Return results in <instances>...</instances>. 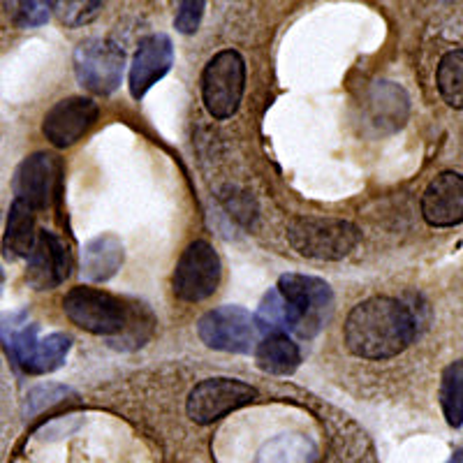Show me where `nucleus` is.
I'll return each instance as SVG.
<instances>
[{"mask_svg":"<svg viewBox=\"0 0 463 463\" xmlns=\"http://www.w3.org/2000/svg\"><path fill=\"white\" fill-rule=\"evenodd\" d=\"M412 311L392 297H371L350 311L345 320L347 350L364 359H390L403 353L415 338Z\"/></svg>","mask_w":463,"mask_h":463,"instance_id":"f257e3e1","label":"nucleus"},{"mask_svg":"<svg viewBox=\"0 0 463 463\" xmlns=\"http://www.w3.org/2000/svg\"><path fill=\"white\" fill-rule=\"evenodd\" d=\"M276 289L288 308V332L301 338L317 336L334 313L332 288L313 276L285 274Z\"/></svg>","mask_w":463,"mask_h":463,"instance_id":"f03ea898","label":"nucleus"},{"mask_svg":"<svg viewBox=\"0 0 463 463\" xmlns=\"http://www.w3.org/2000/svg\"><path fill=\"white\" fill-rule=\"evenodd\" d=\"M359 230L338 218H295L288 227V241L297 253L313 260H343L359 243Z\"/></svg>","mask_w":463,"mask_h":463,"instance_id":"7ed1b4c3","label":"nucleus"},{"mask_svg":"<svg viewBox=\"0 0 463 463\" xmlns=\"http://www.w3.org/2000/svg\"><path fill=\"white\" fill-rule=\"evenodd\" d=\"M7 329L0 326L3 341L10 350L12 359L22 366L26 373L44 375L61 369L70 353V336L65 334H49L44 338H37V325L26 322H14V317L7 316Z\"/></svg>","mask_w":463,"mask_h":463,"instance_id":"20e7f679","label":"nucleus"},{"mask_svg":"<svg viewBox=\"0 0 463 463\" xmlns=\"http://www.w3.org/2000/svg\"><path fill=\"white\" fill-rule=\"evenodd\" d=\"M63 311L80 329L98 336H116L132 322L130 308L118 297L89 285L70 289L63 299Z\"/></svg>","mask_w":463,"mask_h":463,"instance_id":"39448f33","label":"nucleus"},{"mask_svg":"<svg viewBox=\"0 0 463 463\" xmlns=\"http://www.w3.org/2000/svg\"><path fill=\"white\" fill-rule=\"evenodd\" d=\"M246 90V61L234 49L218 52L202 72V98L213 118L237 114Z\"/></svg>","mask_w":463,"mask_h":463,"instance_id":"423d86ee","label":"nucleus"},{"mask_svg":"<svg viewBox=\"0 0 463 463\" xmlns=\"http://www.w3.org/2000/svg\"><path fill=\"white\" fill-rule=\"evenodd\" d=\"M222 279V264L216 248L206 241H193L174 269L172 288L181 301L197 304L209 299Z\"/></svg>","mask_w":463,"mask_h":463,"instance_id":"0eeeda50","label":"nucleus"},{"mask_svg":"<svg viewBox=\"0 0 463 463\" xmlns=\"http://www.w3.org/2000/svg\"><path fill=\"white\" fill-rule=\"evenodd\" d=\"M126 53L118 44L90 37L74 49V72L84 89L98 95H111L123 81Z\"/></svg>","mask_w":463,"mask_h":463,"instance_id":"6e6552de","label":"nucleus"},{"mask_svg":"<svg viewBox=\"0 0 463 463\" xmlns=\"http://www.w3.org/2000/svg\"><path fill=\"white\" fill-rule=\"evenodd\" d=\"M258 399V392L250 384L232 378L202 380L188 396V417L195 424H213L230 412L250 405Z\"/></svg>","mask_w":463,"mask_h":463,"instance_id":"1a4fd4ad","label":"nucleus"},{"mask_svg":"<svg viewBox=\"0 0 463 463\" xmlns=\"http://www.w3.org/2000/svg\"><path fill=\"white\" fill-rule=\"evenodd\" d=\"M202 343L221 353H250L255 341V317L241 306H221L206 313L197 325Z\"/></svg>","mask_w":463,"mask_h":463,"instance_id":"9d476101","label":"nucleus"},{"mask_svg":"<svg viewBox=\"0 0 463 463\" xmlns=\"http://www.w3.org/2000/svg\"><path fill=\"white\" fill-rule=\"evenodd\" d=\"M98 114L100 109L90 98H65V100L56 102L44 116V137L58 148L72 146L98 121Z\"/></svg>","mask_w":463,"mask_h":463,"instance_id":"9b49d317","label":"nucleus"},{"mask_svg":"<svg viewBox=\"0 0 463 463\" xmlns=\"http://www.w3.org/2000/svg\"><path fill=\"white\" fill-rule=\"evenodd\" d=\"M61 160L52 153H35L24 160L14 174L16 200L26 202L33 209H47L61 181Z\"/></svg>","mask_w":463,"mask_h":463,"instance_id":"f8f14e48","label":"nucleus"},{"mask_svg":"<svg viewBox=\"0 0 463 463\" xmlns=\"http://www.w3.org/2000/svg\"><path fill=\"white\" fill-rule=\"evenodd\" d=\"M174 47L165 33H153L139 43L130 65V93L132 98H144L153 86L172 70Z\"/></svg>","mask_w":463,"mask_h":463,"instance_id":"ddd939ff","label":"nucleus"},{"mask_svg":"<svg viewBox=\"0 0 463 463\" xmlns=\"http://www.w3.org/2000/svg\"><path fill=\"white\" fill-rule=\"evenodd\" d=\"M421 216L433 227H452L463 222V176L442 172L421 195Z\"/></svg>","mask_w":463,"mask_h":463,"instance_id":"4468645a","label":"nucleus"},{"mask_svg":"<svg viewBox=\"0 0 463 463\" xmlns=\"http://www.w3.org/2000/svg\"><path fill=\"white\" fill-rule=\"evenodd\" d=\"M68 250L52 232H37L33 250L28 255L26 280L35 289H53L68 279Z\"/></svg>","mask_w":463,"mask_h":463,"instance_id":"2eb2a0df","label":"nucleus"},{"mask_svg":"<svg viewBox=\"0 0 463 463\" xmlns=\"http://www.w3.org/2000/svg\"><path fill=\"white\" fill-rule=\"evenodd\" d=\"M255 359L264 373L289 375L299 366L301 353L299 345L288 334H269L255 350Z\"/></svg>","mask_w":463,"mask_h":463,"instance_id":"dca6fc26","label":"nucleus"},{"mask_svg":"<svg viewBox=\"0 0 463 463\" xmlns=\"http://www.w3.org/2000/svg\"><path fill=\"white\" fill-rule=\"evenodd\" d=\"M37 239L35 230V209L28 206L26 202L14 200L10 206V216H7L5 230V248L7 258H28L33 250V243Z\"/></svg>","mask_w":463,"mask_h":463,"instance_id":"f3484780","label":"nucleus"},{"mask_svg":"<svg viewBox=\"0 0 463 463\" xmlns=\"http://www.w3.org/2000/svg\"><path fill=\"white\" fill-rule=\"evenodd\" d=\"M123 262L121 241L111 234L98 237L84 248V276L90 280H109Z\"/></svg>","mask_w":463,"mask_h":463,"instance_id":"a211bd4d","label":"nucleus"},{"mask_svg":"<svg viewBox=\"0 0 463 463\" xmlns=\"http://www.w3.org/2000/svg\"><path fill=\"white\" fill-rule=\"evenodd\" d=\"M442 415L449 427L458 429L463 424V359L452 362L442 371L440 380Z\"/></svg>","mask_w":463,"mask_h":463,"instance_id":"6ab92c4d","label":"nucleus"},{"mask_svg":"<svg viewBox=\"0 0 463 463\" xmlns=\"http://www.w3.org/2000/svg\"><path fill=\"white\" fill-rule=\"evenodd\" d=\"M438 90L454 109H463V49L445 53L438 65Z\"/></svg>","mask_w":463,"mask_h":463,"instance_id":"aec40b11","label":"nucleus"},{"mask_svg":"<svg viewBox=\"0 0 463 463\" xmlns=\"http://www.w3.org/2000/svg\"><path fill=\"white\" fill-rule=\"evenodd\" d=\"M107 0H53V14L65 28H81L95 22Z\"/></svg>","mask_w":463,"mask_h":463,"instance_id":"412c9836","label":"nucleus"},{"mask_svg":"<svg viewBox=\"0 0 463 463\" xmlns=\"http://www.w3.org/2000/svg\"><path fill=\"white\" fill-rule=\"evenodd\" d=\"M5 14L19 28H37L47 24L53 12V0H3Z\"/></svg>","mask_w":463,"mask_h":463,"instance_id":"4be33fe9","label":"nucleus"},{"mask_svg":"<svg viewBox=\"0 0 463 463\" xmlns=\"http://www.w3.org/2000/svg\"><path fill=\"white\" fill-rule=\"evenodd\" d=\"M204 7H206V0H181L176 19H174L176 31L184 33V35L195 33L202 24V16H204Z\"/></svg>","mask_w":463,"mask_h":463,"instance_id":"5701e85b","label":"nucleus"},{"mask_svg":"<svg viewBox=\"0 0 463 463\" xmlns=\"http://www.w3.org/2000/svg\"><path fill=\"white\" fill-rule=\"evenodd\" d=\"M448 463H463V449H457V452L452 454V458H449Z\"/></svg>","mask_w":463,"mask_h":463,"instance_id":"b1692460","label":"nucleus"},{"mask_svg":"<svg viewBox=\"0 0 463 463\" xmlns=\"http://www.w3.org/2000/svg\"><path fill=\"white\" fill-rule=\"evenodd\" d=\"M3 280H5V276H3V269H0V292H3Z\"/></svg>","mask_w":463,"mask_h":463,"instance_id":"393cba45","label":"nucleus"}]
</instances>
